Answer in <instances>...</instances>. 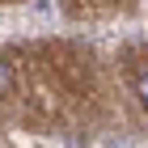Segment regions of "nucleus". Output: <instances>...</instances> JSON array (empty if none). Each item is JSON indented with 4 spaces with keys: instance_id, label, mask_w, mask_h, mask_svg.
<instances>
[{
    "instance_id": "f257e3e1",
    "label": "nucleus",
    "mask_w": 148,
    "mask_h": 148,
    "mask_svg": "<svg viewBox=\"0 0 148 148\" xmlns=\"http://www.w3.org/2000/svg\"><path fill=\"white\" fill-rule=\"evenodd\" d=\"M13 85H17V80H13V68L0 59V97H9V93H13Z\"/></svg>"
},
{
    "instance_id": "f03ea898",
    "label": "nucleus",
    "mask_w": 148,
    "mask_h": 148,
    "mask_svg": "<svg viewBox=\"0 0 148 148\" xmlns=\"http://www.w3.org/2000/svg\"><path fill=\"white\" fill-rule=\"evenodd\" d=\"M136 97L144 102V110H148V68H140V72H136Z\"/></svg>"
}]
</instances>
